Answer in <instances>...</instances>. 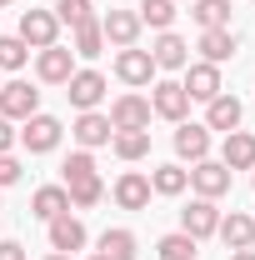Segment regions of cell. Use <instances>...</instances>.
Listing matches in <instances>:
<instances>
[{"mask_svg": "<svg viewBox=\"0 0 255 260\" xmlns=\"http://www.w3.org/2000/svg\"><path fill=\"white\" fill-rule=\"evenodd\" d=\"M215 235L225 240V250H255V215H245V210H230V215H220Z\"/></svg>", "mask_w": 255, "mask_h": 260, "instance_id": "cell-15", "label": "cell"}, {"mask_svg": "<svg viewBox=\"0 0 255 260\" xmlns=\"http://www.w3.org/2000/svg\"><path fill=\"white\" fill-rule=\"evenodd\" d=\"M65 195H70V210H90L105 200V185H100V175H85V180H70Z\"/></svg>", "mask_w": 255, "mask_h": 260, "instance_id": "cell-28", "label": "cell"}, {"mask_svg": "<svg viewBox=\"0 0 255 260\" xmlns=\"http://www.w3.org/2000/svg\"><path fill=\"white\" fill-rule=\"evenodd\" d=\"M20 145L30 150V155H50L55 145H60V135H65V125L55 120V115H45V110H35L30 120H20Z\"/></svg>", "mask_w": 255, "mask_h": 260, "instance_id": "cell-1", "label": "cell"}, {"mask_svg": "<svg viewBox=\"0 0 255 260\" xmlns=\"http://www.w3.org/2000/svg\"><path fill=\"white\" fill-rule=\"evenodd\" d=\"M100 35H105V45L125 50V45L140 40V15H135V10H105V15H100Z\"/></svg>", "mask_w": 255, "mask_h": 260, "instance_id": "cell-9", "label": "cell"}, {"mask_svg": "<svg viewBox=\"0 0 255 260\" xmlns=\"http://www.w3.org/2000/svg\"><path fill=\"white\" fill-rule=\"evenodd\" d=\"M135 15H140V25H150V30H170L180 10H175V0H140Z\"/></svg>", "mask_w": 255, "mask_h": 260, "instance_id": "cell-27", "label": "cell"}, {"mask_svg": "<svg viewBox=\"0 0 255 260\" xmlns=\"http://www.w3.org/2000/svg\"><path fill=\"white\" fill-rule=\"evenodd\" d=\"M110 150L120 160H145L150 155V130H115L110 135Z\"/></svg>", "mask_w": 255, "mask_h": 260, "instance_id": "cell-25", "label": "cell"}, {"mask_svg": "<svg viewBox=\"0 0 255 260\" xmlns=\"http://www.w3.org/2000/svg\"><path fill=\"white\" fill-rule=\"evenodd\" d=\"M105 115H110V125H115V130H150V115H155V110H150V100H145V95L130 90V95H115V100H110Z\"/></svg>", "mask_w": 255, "mask_h": 260, "instance_id": "cell-6", "label": "cell"}, {"mask_svg": "<svg viewBox=\"0 0 255 260\" xmlns=\"http://www.w3.org/2000/svg\"><path fill=\"white\" fill-rule=\"evenodd\" d=\"M45 260H70V255H60V250H50V255H45Z\"/></svg>", "mask_w": 255, "mask_h": 260, "instance_id": "cell-38", "label": "cell"}, {"mask_svg": "<svg viewBox=\"0 0 255 260\" xmlns=\"http://www.w3.org/2000/svg\"><path fill=\"white\" fill-rule=\"evenodd\" d=\"M65 95L75 110H95L100 100H105V75L100 70H75L70 80H65Z\"/></svg>", "mask_w": 255, "mask_h": 260, "instance_id": "cell-8", "label": "cell"}, {"mask_svg": "<svg viewBox=\"0 0 255 260\" xmlns=\"http://www.w3.org/2000/svg\"><path fill=\"white\" fill-rule=\"evenodd\" d=\"M65 210H70L65 185H40V190L30 195V215H35V220H45V225H50L55 215H65Z\"/></svg>", "mask_w": 255, "mask_h": 260, "instance_id": "cell-21", "label": "cell"}, {"mask_svg": "<svg viewBox=\"0 0 255 260\" xmlns=\"http://www.w3.org/2000/svg\"><path fill=\"white\" fill-rule=\"evenodd\" d=\"M0 260H25V245L20 240H0Z\"/></svg>", "mask_w": 255, "mask_h": 260, "instance_id": "cell-36", "label": "cell"}, {"mask_svg": "<svg viewBox=\"0 0 255 260\" xmlns=\"http://www.w3.org/2000/svg\"><path fill=\"white\" fill-rule=\"evenodd\" d=\"M35 110H40V90L30 80H5L0 85V115L5 120H30Z\"/></svg>", "mask_w": 255, "mask_h": 260, "instance_id": "cell-4", "label": "cell"}, {"mask_svg": "<svg viewBox=\"0 0 255 260\" xmlns=\"http://www.w3.org/2000/svg\"><path fill=\"white\" fill-rule=\"evenodd\" d=\"M150 110H155L160 120L180 125V120L190 115V95H185V85H180V80H155V85H150Z\"/></svg>", "mask_w": 255, "mask_h": 260, "instance_id": "cell-2", "label": "cell"}, {"mask_svg": "<svg viewBox=\"0 0 255 260\" xmlns=\"http://www.w3.org/2000/svg\"><path fill=\"white\" fill-rule=\"evenodd\" d=\"M150 60H155V70H185L190 65V45L175 30H160V40L150 45Z\"/></svg>", "mask_w": 255, "mask_h": 260, "instance_id": "cell-20", "label": "cell"}, {"mask_svg": "<svg viewBox=\"0 0 255 260\" xmlns=\"http://www.w3.org/2000/svg\"><path fill=\"white\" fill-rule=\"evenodd\" d=\"M60 175H65V185H70V180H85V175H95V155H90V150H75V155H65Z\"/></svg>", "mask_w": 255, "mask_h": 260, "instance_id": "cell-33", "label": "cell"}, {"mask_svg": "<svg viewBox=\"0 0 255 260\" xmlns=\"http://www.w3.org/2000/svg\"><path fill=\"white\" fill-rule=\"evenodd\" d=\"M25 60H30V45H25L20 35H0V75H5V70H20Z\"/></svg>", "mask_w": 255, "mask_h": 260, "instance_id": "cell-32", "label": "cell"}, {"mask_svg": "<svg viewBox=\"0 0 255 260\" xmlns=\"http://www.w3.org/2000/svg\"><path fill=\"white\" fill-rule=\"evenodd\" d=\"M190 190L200 195V200H220V195H230V170H225L220 160H195L190 165Z\"/></svg>", "mask_w": 255, "mask_h": 260, "instance_id": "cell-7", "label": "cell"}, {"mask_svg": "<svg viewBox=\"0 0 255 260\" xmlns=\"http://www.w3.org/2000/svg\"><path fill=\"white\" fill-rule=\"evenodd\" d=\"M195 245H200V240H190V235H185V230H175V235H160V260H195Z\"/></svg>", "mask_w": 255, "mask_h": 260, "instance_id": "cell-31", "label": "cell"}, {"mask_svg": "<svg viewBox=\"0 0 255 260\" xmlns=\"http://www.w3.org/2000/svg\"><path fill=\"white\" fill-rule=\"evenodd\" d=\"M90 260H105V255H90Z\"/></svg>", "mask_w": 255, "mask_h": 260, "instance_id": "cell-40", "label": "cell"}, {"mask_svg": "<svg viewBox=\"0 0 255 260\" xmlns=\"http://www.w3.org/2000/svg\"><path fill=\"white\" fill-rule=\"evenodd\" d=\"M115 205H120V210H145V205H150V175H140V170H125V175H120V180H115Z\"/></svg>", "mask_w": 255, "mask_h": 260, "instance_id": "cell-16", "label": "cell"}, {"mask_svg": "<svg viewBox=\"0 0 255 260\" xmlns=\"http://www.w3.org/2000/svg\"><path fill=\"white\" fill-rule=\"evenodd\" d=\"M240 115H245V105L230 95V90H220L215 100H205V130H240Z\"/></svg>", "mask_w": 255, "mask_h": 260, "instance_id": "cell-18", "label": "cell"}, {"mask_svg": "<svg viewBox=\"0 0 255 260\" xmlns=\"http://www.w3.org/2000/svg\"><path fill=\"white\" fill-rule=\"evenodd\" d=\"M5 5H10V0H0V10H5Z\"/></svg>", "mask_w": 255, "mask_h": 260, "instance_id": "cell-39", "label": "cell"}, {"mask_svg": "<svg viewBox=\"0 0 255 260\" xmlns=\"http://www.w3.org/2000/svg\"><path fill=\"white\" fill-rule=\"evenodd\" d=\"M220 165L235 175V170H255V135L250 130H230L220 145Z\"/></svg>", "mask_w": 255, "mask_h": 260, "instance_id": "cell-17", "label": "cell"}, {"mask_svg": "<svg viewBox=\"0 0 255 260\" xmlns=\"http://www.w3.org/2000/svg\"><path fill=\"white\" fill-rule=\"evenodd\" d=\"M155 60H150V50H135V45H125L120 55H115V80L120 85H130V90H140V85H155Z\"/></svg>", "mask_w": 255, "mask_h": 260, "instance_id": "cell-3", "label": "cell"}, {"mask_svg": "<svg viewBox=\"0 0 255 260\" xmlns=\"http://www.w3.org/2000/svg\"><path fill=\"white\" fill-rule=\"evenodd\" d=\"M20 40H25L30 50L60 45V20H55V10H25V15H20Z\"/></svg>", "mask_w": 255, "mask_h": 260, "instance_id": "cell-5", "label": "cell"}, {"mask_svg": "<svg viewBox=\"0 0 255 260\" xmlns=\"http://www.w3.org/2000/svg\"><path fill=\"white\" fill-rule=\"evenodd\" d=\"M180 85H185V95H190V100H215L225 90V85H220V65H210V60H190Z\"/></svg>", "mask_w": 255, "mask_h": 260, "instance_id": "cell-12", "label": "cell"}, {"mask_svg": "<svg viewBox=\"0 0 255 260\" xmlns=\"http://www.w3.org/2000/svg\"><path fill=\"white\" fill-rule=\"evenodd\" d=\"M215 225H220V210H215V200H200V195H195L190 205L180 210V230H185L190 240H210V235H215Z\"/></svg>", "mask_w": 255, "mask_h": 260, "instance_id": "cell-10", "label": "cell"}, {"mask_svg": "<svg viewBox=\"0 0 255 260\" xmlns=\"http://www.w3.org/2000/svg\"><path fill=\"white\" fill-rule=\"evenodd\" d=\"M15 140H20L15 120H5V115H0V155H10V150H15Z\"/></svg>", "mask_w": 255, "mask_h": 260, "instance_id": "cell-35", "label": "cell"}, {"mask_svg": "<svg viewBox=\"0 0 255 260\" xmlns=\"http://www.w3.org/2000/svg\"><path fill=\"white\" fill-rule=\"evenodd\" d=\"M175 5H180V0H175Z\"/></svg>", "mask_w": 255, "mask_h": 260, "instance_id": "cell-43", "label": "cell"}, {"mask_svg": "<svg viewBox=\"0 0 255 260\" xmlns=\"http://www.w3.org/2000/svg\"><path fill=\"white\" fill-rule=\"evenodd\" d=\"M80 60H95L100 50H105V35H100V20H85V25H75V45H70Z\"/></svg>", "mask_w": 255, "mask_h": 260, "instance_id": "cell-29", "label": "cell"}, {"mask_svg": "<svg viewBox=\"0 0 255 260\" xmlns=\"http://www.w3.org/2000/svg\"><path fill=\"white\" fill-rule=\"evenodd\" d=\"M190 15L200 30H225L230 25V0H190Z\"/></svg>", "mask_w": 255, "mask_h": 260, "instance_id": "cell-26", "label": "cell"}, {"mask_svg": "<svg viewBox=\"0 0 255 260\" xmlns=\"http://www.w3.org/2000/svg\"><path fill=\"white\" fill-rule=\"evenodd\" d=\"M50 10H55V20L70 25V30H75V25H85V20H95V5H90V0H55Z\"/></svg>", "mask_w": 255, "mask_h": 260, "instance_id": "cell-30", "label": "cell"}, {"mask_svg": "<svg viewBox=\"0 0 255 260\" xmlns=\"http://www.w3.org/2000/svg\"><path fill=\"white\" fill-rule=\"evenodd\" d=\"M85 240H90V235H85V220H80V215H70V210H65V215L50 220V250L75 255V250H85Z\"/></svg>", "mask_w": 255, "mask_h": 260, "instance_id": "cell-13", "label": "cell"}, {"mask_svg": "<svg viewBox=\"0 0 255 260\" xmlns=\"http://www.w3.org/2000/svg\"><path fill=\"white\" fill-rule=\"evenodd\" d=\"M230 260H255V250H230Z\"/></svg>", "mask_w": 255, "mask_h": 260, "instance_id": "cell-37", "label": "cell"}, {"mask_svg": "<svg viewBox=\"0 0 255 260\" xmlns=\"http://www.w3.org/2000/svg\"><path fill=\"white\" fill-rule=\"evenodd\" d=\"M20 175H25V170H20V160H15V155H0V190H5V185H15Z\"/></svg>", "mask_w": 255, "mask_h": 260, "instance_id": "cell-34", "label": "cell"}, {"mask_svg": "<svg viewBox=\"0 0 255 260\" xmlns=\"http://www.w3.org/2000/svg\"><path fill=\"white\" fill-rule=\"evenodd\" d=\"M175 155H180V160H205V155H210V130L205 125H195V120H180V125H175Z\"/></svg>", "mask_w": 255, "mask_h": 260, "instance_id": "cell-19", "label": "cell"}, {"mask_svg": "<svg viewBox=\"0 0 255 260\" xmlns=\"http://www.w3.org/2000/svg\"><path fill=\"white\" fill-rule=\"evenodd\" d=\"M250 180H255V170H250Z\"/></svg>", "mask_w": 255, "mask_h": 260, "instance_id": "cell-42", "label": "cell"}, {"mask_svg": "<svg viewBox=\"0 0 255 260\" xmlns=\"http://www.w3.org/2000/svg\"><path fill=\"white\" fill-rule=\"evenodd\" d=\"M100 255H105V260H135V255H140L135 230H125V225L105 230V235H100Z\"/></svg>", "mask_w": 255, "mask_h": 260, "instance_id": "cell-23", "label": "cell"}, {"mask_svg": "<svg viewBox=\"0 0 255 260\" xmlns=\"http://www.w3.org/2000/svg\"><path fill=\"white\" fill-rule=\"evenodd\" d=\"M150 190L155 195H185L190 190V170L185 165H155L150 170Z\"/></svg>", "mask_w": 255, "mask_h": 260, "instance_id": "cell-24", "label": "cell"}, {"mask_svg": "<svg viewBox=\"0 0 255 260\" xmlns=\"http://www.w3.org/2000/svg\"><path fill=\"white\" fill-rule=\"evenodd\" d=\"M35 75H40L45 85H65V80L75 75V50H65V45L40 50V55H35Z\"/></svg>", "mask_w": 255, "mask_h": 260, "instance_id": "cell-14", "label": "cell"}, {"mask_svg": "<svg viewBox=\"0 0 255 260\" xmlns=\"http://www.w3.org/2000/svg\"><path fill=\"white\" fill-rule=\"evenodd\" d=\"M0 85H5V75H0Z\"/></svg>", "mask_w": 255, "mask_h": 260, "instance_id": "cell-41", "label": "cell"}, {"mask_svg": "<svg viewBox=\"0 0 255 260\" xmlns=\"http://www.w3.org/2000/svg\"><path fill=\"white\" fill-rule=\"evenodd\" d=\"M200 60H210V65H225L230 55H235V30L225 25V30H200Z\"/></svg>", "mask_w": 255, "mask_h": 260, "instance_id": "cell-22", "label": "cell"}, {"mask_svg": "<svg viewBox=\"0 0 255 260\" xmlns=\"http://www.w3.org/2000/svg\"><path fill=\"white\" fill-rule=\"evenodd\" d=\"M70 135H75L80 150H100V145H110L115 125H110V115H100V110H80V120L70 125Z\"/></svg>", "mask_w": 255, "mask_h": 260, "instance_id": "cell-11", "label": "cell"}]
</instances>
